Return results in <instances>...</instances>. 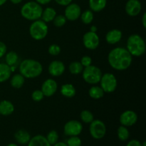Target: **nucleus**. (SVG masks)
Listing matches in <instances>:
<instances>
[{
	"mask_svg": "<svg viewBox=\"0 0 146 146\" xmlns=\"http://www.w3.org/2000/svg\"><path fill=\"white\" fill-rule=\"evenodd\" d=\"M108 60L113 68L123 71L131 66L133 59L132 56L128 50L122 47H117L110 51Z\"/></svg>",
	"mask_w": 146,
	"mask_h": 146,
	"instance_id": "f257e3e1",
	"label": "nucleus"
},
{
	"mask_svg": "<svg viewBox=\"0 0 146 146\" xmlns=\"http://www.w3.org/2000/svg\"><path fill=\"white\" fill-rule=\"evenodd\" d=\"M42 65L34 59H25L19 66V72L24 78H34L41 74Z\"/></svg>",
	"mask_w": 146,
	"mask_h": 146,
	"instance_id": "f03ea898",
	"label": "nucleus"
},
{
	"mask_svg": "<svg viewBox=\"0 0 146 146\" xmlns=\"http://www.w3.org/2000/svg\"><path fill=\"white\" fill-rule=\"evenodd\" d=\"M146 46L143 38L138 34H133L127 40V50L131 56H141L145 52Z\"/></svg>",
	"mask_w": 146,
	"mask_h": 146,
	"instance_id": "7ed1b4c3",
	"label": "nucleus"
},
{
	"mask_svg": "<svg viewBox=\"0 0 146 146\" xmlns=\"http://www.w3.org/2000/svg\"><path fill=\"white\" fill-rule=\"evenodd\" d=\"M43 9L41 4L36 1H29L22 6L21 9V14L26 19L30 21H36L41 17Z\"/></svg>",
	"mask_w": 146,
	"mask_h": 146,
	"instance_id": "20e7f679",
	"label": "nucleus"
},
{
	"mask_svg": "<svg viewBox=\"0 0 146 146\" xmlns=\"http://www.w3.org/2000/svg\"><path fill=\"white\" fill-rule=\"evenodd\" d=\"M29 34L35 40H42L48 34V27L46 23L42 20H36L31 24L29 28Z\"/></svg>",
	"mask_w": 146,
	"mask_h": 146,
	"instance_id": "39448f33",
	"label": "nucleus"
},
{
	"mask_svg": "<svg viewBox=\"0 0 146 146\" xmlns=\"http://www.w3.org/2000/svg\"><path fill=\"white\" fill-rule=\"evenodd\" d=\"M83 78L86 83L89 84H96L100 82L102 72L101 69L95 66H88L85 67L82 71Z\"/></svg>",
	"mask_w": 146,
	"mask_h": 146,
	"instance_id": "423d86ee",
	"label": "nucleus"
},
{
	"mask_svg": "<svg viewBox=\"0 0 146 146\" xmlns=\"http://www.w3.org/2000/svg\"><path fill=\"white\" fill-rule=\"evenodd\" d=\"M101 88L104 90V92L112 93L116 89L118 82L117 79L113 74L111 73H106L101 76Z\"/></svg>",
	"mask_w": 146,
	"mask_h": 146,
	"instance_id": "0eeeda50",
	"label": "nucleus"
},
{
	"mask_svg": "<svg viewBox=\"0 0 146 146\" xmlns=\"http://www.w3.org/2000/svg\"><path fill=\"white\" fill-rule=\"evenodd\" d=\"M89 131L93 138L99 140L105 136L106 133V126L103 121L94 120L90 124Z\"/></svg>",
	"mask_w": 146,
	"mask_h": 146,
	"instance_id": "6e6552de",
	"label": "nucleus"
},
{
	"mask_svg": "<svg viewBox=\"0 0 146 146\" xmlns=\"http://www.w3.org/2000/svg\"><path fill=\"white\" fill-rule=\"evenodd\" d=\"M83 125L79 121H70L65 124L64 128V131L65 135L68 136H78L82 132Z\"/></svg>",
	"mask_w": 146,
	"mask_h": 146,
	"instance_id": "1a4fd4ad",
	"label": "nucleus"
},
{
	"mask_svg": "<svg viewBox=\"0 0 146 146\" xmlns=\"http://www.w3.org/2000/svg\"><path fill=\"white\" fill-rule=\"evenodd\" d=\"M83 42L86 48L90 50H94L99 45L100 38L96 33L88 31L84 35Z\"/></svg>",
	"mask_w": 146,
	"mask_h": 146,
	"instance_id": "9d476101",
	"label": "nucleus"
},
{
	"mask_svg": "<svg viewBox=\"0 0 146 146\" xmlns=\"http://www.w3.org/2000/svg\"><path fill=\"white\" fill-rule=\"evenodd\" d=\"M138 121L136 113L133 111H125L120 116V123L125 127L132 126Z\"/></svg>",
	"mask_w": 146,
	"mask_h": 146,
	"instance_id": "9b49d317",
	"label": "nucleus"
},
{
	"mask_svg": "<svg viewBox=\"0 0 146 146\" xmlns=\"http://www.w3.org/2000/svg\"><path fill=\"white\" fill-rule=\"evenodd\" d=\"M81 9L77 4H69L65 9V17L69 21H76L80 17Z\"/></svg>",
	"mask_w": 146,
	"mask_h": 146,
	"instance_id": "f8f14e48",
	"label": "nucleus"
},
{
	"mask_svg": "<svg viewBox=\"0 0 146 146\" xmlns=\"http://www.w3.org/2000/svg\"><path fill=\"white\" fill-rule=\"evenodd\" d=\"M57 88H58L57 83L56 82L55 80L51 78L46 80L41 86V91L44 94V96L46 97L52 96L56 92Z\"/></svg>",
	"mask_w": 146,
	"mask_h": 146,
	"instance_id": "ddd939ff",
	"label": "nucleus"
},
{
	"mask_svg": "<svg viewBox=\"0 0 146 146\" xmlns=\"http://www.w3.org/2000/svg\"><path fill=\"white\" fill-rule=\"evenodd\" d=\"M142 6L139 0H128L125 4V11L131 17H136L141 13Z\"/></svg>",
	"mask_w": 146,
	"mask_h": 146,
	"instance_id": "4468645a",
	"label": "nucleus"
},
{
	"mask_svg": "<svg viewBox=\"0 0 146 146\" xmlns=\"http://www.w3.org/2000/svg\"><path fill=\"white\" fill-rule=\"evenodd\" d=\"M65 71V66L60 61H53L48 66V72L52 76H59Z\"/></svg>",
	"mask_w": 146,
	"mask_h": 146,
	"instance_id": "2eb2a0df",
	"label": "nucleus"
},
{
	"mask_svg": "<svg viewBox=\"0 0 146 146\" xmlns=\"http://www.w3.org/2000/svg\"><path fill=\"white\" fill-rule=\"evenodd\" d=\"M122 36L121 31L118 29H113L107 33L106 40L109 44H115L121 41Z\"/></svg>",
	"mask_w": 146,
	"mask_h": 146,
	"instance_id": "dca6fc26",
	"label": "nucleus"
},
{
	"mask_svg": "<svg viewBox=\"0 0 146 146\" xmlns=\"http://www.w3.org/2000/svg\"><path fill=\"white\" fill-rule=\"evenodd\" d=\"M14 138L18 143L21 145H26L28 144L31 139V135L24 130H19L14 134Z\"/></svg>",
	"mask_w": 146,
	"mask_h": 146,
	"instance_id": "f3484780",
	"label": "nucleus"
},
{
	"mask_svg": "<svg viewBox=\"0 0 146 146\" xmlns=\"http://www.w3.org/2000/svg\"><path fill=\"white\" fill-rule=\"evenodd\" d=\"M14 111V106L10 101L4 100L0 102V114L2 115H11Z\"/></svg>",
	"mask_w": 146,
	"mask_h": 146,
	"instance_id": "a211bd4d",
	"label": "nucleus"
},
{
	"mask_svg": "<svg viewBox=\"0 0 146 146\" xmlns=\"http://www.w3.org/2000/svg\"><path fill=\"white\" fill-rule=\"evenodd\" d=\"M27 146H51L46 137L41 135H37L31 138Z\"/></svg>",
	"mask_w": 146,
	"mask_h": 146,
	"instance_id": "6ab92c4d",
	"label": "nucleus"
},
{
	"mask_svg": "<svg viewBox=\"0 0 146 146\" xmlns=\"http://www.w3.org/2000/svg\"><path fill=\"white\" fill-rule=\"evenodd\" d=\"M56 16V11H55V9L52 7H47L45 9L43 10L41 18L44 22L48 23L50 21H53Z\"/></svg>",
	"mask_w": 146,
	"mask_h": 146,
	"instance_id": "aec40b11",
	"label": "nucleus"
},
{
	"mask_svg": "<svg viewBox=\"0 0 146 146\" xmlns=\"http://www.w3.org/2000/svg\"><path fill=\"white\" fill-rule=\"evenodd\" d=\"M107 0H89L90 9L93 11L99 12L106 7Z\"/></svg>",
	"mask_w": 146,
	"mask_h": 146,
	"instance_id": "412c9836",
	"label": "nucleus"
},
{
	"mask_svg": "<svg viewBox=\"0 0 146 146\" xmlns=\"http://www.w3.org/2000/svg\"><path fill=\"white\" fill-rule=\"evenodd\" d=\"M10 67L7 64L0 63V83L7 81L11 76Z\"/></svg>",
	"mask_w": 146,
	"mask_h": 146,
	"instance_id": "4be33fe9",
	"label": "nucleus"
},
{
	"mask_svg": "<svg viewBox=\"0 0 146 146\" xmlns=\"http://www.w3.org/2000/svg\"><path fill=\"white\" fill-rule=\"evenodd\" d=\"M75 88L72 84H64L61 88V94L66 98H72L76 95Z\"/></svg>",
	"mask_w": 146,
	"mask_h": 146,
	"instance_id": "5701e85b",
	"label": "nucleus"
},
{
	"mask_svg": "<svg viewBox=\"0 0 146 146\" xmlns=\"http://www.w3.org/2000/svg\"><path fill=\"white\" fill-rule=\"evenodd\" d=\"M25 82V78L21 75V74H15L14 76L11 78L10 84L11 86L14 88H20L23 86Z\"/></svg>",
	"mask_w": 146,
	"mask_h": 146,
	"instance_id": "b1692460",
	"label": "nucleus"
},
{
	"mask_svg": "<svg viewBox=\"0 0 146 146\" xmlns=\"http://www.w3.org/2000/svg\"><path fill=\"white\" fill-rule=\"evenodd\" d=\"M90 97L94 99H99L104 96V91L101 87L99 86H92L88 91Z\"/></svg>",
	"mask_w": 146,
	"mask_h": 146,
	"instance_id": "393cba45",
	"label": "nucleus"
},
{
	"mask_svg": "<svg viewBox=\"0 0 146 146\" xmlns=\"http://www.w3.org/2000/svg\"><path fill=\"white\" fill-rule=\"evenodd\" d=\"M69 71L71 74H74V75H77L81 73H82L83 70H84V66L81 62H78V61H74L71 63L69 65Z\"/></svg>",
	"mask_w": 146,
	"mask_h": 146,
	"instance_id": "a878e982",
	"label": "nucleus"
},
{
	"mask_svg": "<svg viewBox=\"0 0 146 146\" xmlns=\"http://www.w3.org/2000/svg\"><path fill=\"white\" fill-rule=\"evenodd\" d=\"M19 56L14 51H10L8 54L6 55L5 57V61L6 64L9 66H14L16 63L18 61Z\"/></svg>",
	"mask_w": 146,
	"mask_h": 146,
	"instance_id": "bb28decb",
	"label": "nucleus"
},
{
	"mask_svg": "<svg viewBox=\"0 0 146 146\" xmlns=\"http://www.w3.org/2000/svg\"><path fill=\"white\" fill-rule=\"evenodd\" d=\"M118 137L121 141H125L128 139L130 136V133L128 128L124 125H121L119 128H118Z\"/></svg>",
	"mask_w": 146,
	"mask_h": 146,
	"instance_id": "cd10ccee",
	"label": "nucleus"
},
{
	"mask_svg": "<svg viewBox=\"0 0 146 146\" xmlns=\"http://www.w3.org/2000/svg\"><path fill=\"white\" fill-rule=\"evenodd\" d=\"M81 21L85 24H89L94 20V13L91 10H86L81 14Z\"/></svg>",
	"mask_w": 146,
	"mask_h": 146,
	"instance_id": "c85d7f7f",
	"label": "nucleus"
},
{
	"mask_svg": "<svg viewBox=\"0 0 146 146\" xmlns=\"http://www.w3.org/2000/svg\"><path fill=\"white\" fill-rule=\"evenodd\" d=\"M94 115L91 111L84 110L81 113V119L85 123H91L94 121Z\"/></svg>",
	"mask_w": 146,
	"mask_h": 146,
	"instance_id": "c756f323",
	"label": "nucleus"
},
{
	"mask_svg": "<svg viewBox=\"0 0 146 146\" xmlns=\"http://www.w3.org/2000/svg\"><path fill=\"white\" fill-rule=\"evenodd\" d=\"M46 140L51 145H54L58 141V134L56 131H51L46 137Z\"/></svg>",
	"mask_w": 146,
	"mask_h": 146,
	"instance_id": "7c9ffc66",
	"label": "nucleus"
},
{
	"mask_svg": "<svg viewBox=\"0 0 146 146\" xmlns=\"http://www.w3.org/2000/svg\"><path fill=\"white\" fill-rule=\"evenodd\" d=\"M66 18L65 17V16L64 15H58L56 16L55 18L53 20V22L55 27H62L63 26L65 25V24L66 23Z\"/></svg>",
	"mask_w": 146,
	"mask_h": 146,
	"instance_id": "2f4dec72",
	"label": "nucleus"
},
{
	"mask_svg": "<svg viewBox=\"0 0 146 146\" xmlns=\"http://www.w3.org/2000/svg\"><path fill=\"white\" fill-rule=\"evenodd\" d=\"M66 144L68 146H81V140L78 136H71Z\"/></svg>",
	"mask_w": 146,
	"mask_h": 146,
	"instance_id": "473e14b6",
	"label": "nucleus"
},
{
	"mask_svg": "<svg viewBox=\"0 0 146 146\" xmlns=\"http://www.w3.org/2000/svg\"><path fill=\"white\" fill-rule=\"evenodd\" d=\"M44 95L41 90H35L31 94V98L36 102L41 101L44 98Z\"/></svg>",
	"mask_w": 146,
	"mask_h": 146,
	"instance_id": "72a5a7b5",
	"label": "nucleus"
},
{
	"mask_svg": "<svg viewBox=\"0 0 146 146\" xmlns=\"http://www.w3.org/2000/svg\"><path fill=\"white\" fill-rule=\"evenodd\" d=\"M48 53L52 56H56L61 53V47L57 44H51L48 47Z\"/></svg>",
	"mask_w": 146,
	"mask_h": 146,
	"instance_id": "f704fd0d",
	"label": "nucleus"
},
{
	"mask_svg": "<svg viewBox=\"0 0 146 146\" xmlns=\"http://www.w3.org/2000/svg\"><path fill=\"white\" fill-rule=\"evenodd\" d=\"M91 63H92V59H91V57H89L88 56H83L82 58H81V64H82L83 66H88L91 65Z\"/></svg>",
	"mask_w": 146,
	"mask_h": 146,
	"instance_id": "c9c22d12",
	"label": "nucleus"
},
{
	"mask_svg": "<svg viewBox=\"0 0 146 146\" xmlns=\"http://www.w3.org/2000/svg\"><path fill=\"white\" fill-rule=\"evenodd\" d=\"M7 52V46L2 41H0V58L5 55Z\"/></svg>",
	"mask_w": 146,
	"mask_h": 146,
	"instance_id": "e433bc0d",
	"label": "nucleus"
},
{
	"mask_svg": "<svg viewBox=\"0 0 146 146\" xmlns=\"http://www.w3.org/2000/svg\"><path fill=\"white\" fill-rule=\"evenodd\" d=\"M56 2L61 6H67L71 4L72 0H55Z\"/></svg>",
	"mask_w": 146,
	"mask_h": 146,
	"instance_id": "4c0bfd02",
	"label": "nucleus"
},
{
	"mask_svg": "<svg viewBox=\"0 0 146 146\" xmlns=\"http://www.w3.org/2000/svg\"><path fill=\"white\" fill-rule=\"evenodd\" d=\"M126 146H142L140 141L138 140H131V141L128 143Z\"/></svg>",
	"mask_w": 146,
	"mask_h": 146,
	"instance_id": "58836bf2",
	"label": "nucleus"
},
{
	"mask_svg": "<svg viewBox=\"0 0 146 146\" xmlns=\"http://www.w3.org/2000/svg\"><path fill=\"white\" fill-rule=\"evenodd\" d=\"M36 1L39 4H47L51 2V0H36Z\"/></svg>",
	"mask_w": 146,
	"mask_h": 146,
	"instance_id": "ea45409f",
	"label": "nucleus"
},
{
	"mask_svg": "<svg viewBox=\"0 0 146 146\" xmlns=\"http://www.w3.org/2000/svg\"><path fill=\"white\" fill-rule=\"evenodd\" d=\"M142 24L144 28H146V13H144L142 17Z\"/></svg>",
	"mask_w": 146,
	"mask_h": 146,
	"instance_id": "a19ab883",
	"label": "nucleus"
},
{
	"mask_svg": "<svg viewBox=\"0 0 146 146\" xmlns=\"http://www.w3.org/2000/svg\"><path fill=\"white\" fill-rule=\"evenodd\" d=\"M53 146H68L67 144L64 142H57L56 143H55Z\"/></svg>",
	"mask_w": 146,
	"mask_h": 146,
	"instance_id": "79ce46f5",
	"label": "nucleus"
},
{
	"mask_svg": "<svg viewBox=\"0 0 146 146\" xmlns=\"http://www.w3.org/2000/svg\"><path fill=\"white\" fill-rule=\"evenodd\" d=\"M10 1L14 4H18L19 3H21L22 1V0H10Z\"/></svg>",
	"mask_w": 146,
	"mask_h": 146,
	"instance_id": "37998d69",
	"label": "nucleus"
},
{
	"mask_svg": "<svg viewBox=\"0 0 146 146\" xmlns=\"http://www.w3.org/2000/svg\"><path fill=\"white\" fill-rule=\"evenodd\" d=\"M90 31H91V32H95V33H96V31H97V27H96V26H92V27H91V30H90Z\"/></svg>",
	"mask_w": 146,
	"mask_h": 146,
	"instance_id": "c03bdc74",
	"label": "nucleus"
},
{
	"mask_svg": "<svg viewBox=\"0 0 146 146\" xmlns=\"http://www.w3.org/2000/svg\"><path fill=\"white\" fill-rule=\"evenodd\" d=\"M9 67H10V70H11V73L14 72V71L16 70V67L14 66H9Z\"/></svg>",
	"mask_w": 146,
	"mask_h": 146,
	"instance_id": "a18cd8bd",
	"label": "nucleus"
},
{
	"mask_svg": "<svg viewBox=\"0 0 146 146\" xmlns=\"http://www.w3.org/2000/svg\"><path fill=\"white\" fill-rule=\"evenodd\" d=\"M7 1V0H0V6H2L3 4H5Z\"/></svg>",
	"mask_w": 146,
	"mask_h": 146,
	"instance_id": "49530a36",
	"label": "nucleus"
},
{
	"mask_svg": "<svg viewBox=\"0 0 146 146\" xmlns=\"http://www.w3.org/2000/svg\"><path fill=\"white\" fill-rule=\"evenodd\" d=\"M7 146H18V145H17V144H15V143H10V144H9V145Z\"/></svg>",
	"mask_w": 146,
	"mask_h": 146,
	"instance_id": "de8ad7c7",
	"label": "nucleus"
},
{
	"mask_svg": "<svg viewBox=\"0 0 146 146\" xmlns=\"http://www.w3.org/2000/svg\"><path fill=\"white\" fill-rule=\"evenodd\" d=\"M141 145H142V146H146V142H145V141H144L143 143H141Z\"/></svg>",
	"mask_w": 146,
	"mask_h": 146,
	"instance_id": "09e8293b",
	"label": "nucleus"
},
{
	"mask_svg": "<svg viewBox=\"0 0 146 146\" xmlns=\"http://www.w3.org/2000/svg\"><path fill=\"white\" fill-rule=\"evenodd\" d=\"M0 115H1V114H0Z\"/></svg>",
	"mask_w": 146,
	"mask_h": 146,
	"instance_id": "8fccbe9b",
	"label": "nucleus"
}]
</instances>
